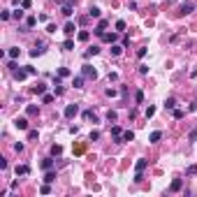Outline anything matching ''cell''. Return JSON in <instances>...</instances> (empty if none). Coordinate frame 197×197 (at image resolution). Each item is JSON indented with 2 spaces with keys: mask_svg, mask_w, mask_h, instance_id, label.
I'll list each match as a JSON object with an SVG mask.
<instances>
[{
  "mask_svg": "<svg viewBox=\"0 0 197 197\" xmlns=\"http://www.w3.org/2000/svg\"><path fill=\"white\" fill-rule=\"evenodd\" d=\"M37 21H40L37 16H28V19H26V28H28V30H30V28H35Z\"/></svg>",
  "mask_w": 197,
  "mask_h": 197,
  "instance_id": "26",
  "label": "cell"
},
{
  "mask_svg": "<svg viewBox=\"0 0 197 197\" xmlns=\"http://www.w3.org/2000/svg\"><path fill=\"white\" fill-rule=\"evenodd\" d=\"M81 74H83L86 79H93V81L98 79V70H95L93 65H88V63H86V65H81Z\"/></svg>",
  "mask_w": 197,
  "mask_h": 197,
  "instance_id": "1",
  "label": "cell"
},
{
  "mask_svg": "<svg viewBox=\"0 0 197 197\" xmlns=\"http://www.w3.org/2000/svg\"><path fill=\"white\" fill-rule=\"evenodd\" d=\"M44 51H47V44H44V42H37V44H35V49H30V58L42 56Z\"/></svg>",
  "mask_w": 197,
  "mask_h": 197,
  "instance_id": "4",
  "label": "cell"
},
{
  "mask_svg": "<svg viewBox=\"0 0 197 197\" xmlns=\"http://www.w3.org/2000/svg\"><path fill=\"white\" fill-rule=\"evenodd\" d=\"M53 88H56V95H63V93H65V88H63V83H58V86H53Z\"/></svg>",
  "mask_w": 197,
  "mask_h": 197,
  "instance_id": "48",
  "label": "cell"
},
{
  "mask_svg": "<svg viewBox=\"0 0 197 197\" xmlns=\"http://www.w3.org/2000/svg\"><path fill=\"white\" fill-rule=\"evenodd\" d=\"M77 40H79V42H88V40H91V33H88V30H79V33H77Z\"/></svg>",
  "mask_w": 197,
  "mask_h": 197,
  "instance_id": "17",
  "label": "cell"
},
{
  "mask_svg": "<svg viewBox=\"0 0 197 197\" xmlns=\"http://www.w3.org/2000/svg\"><path fill=\"white\" fill-rule=\"evenodd\" d=\"M135 100H137V104H141V102H144V93H141V91H137V93H135Z\"/></svg>",
  "mask_w": 197,
  "mask_h": 197,
  "instance_id": "43",
  "label": "cell"
},
{
  "mask_svg": "<svg viewBox=\"0 0 197 197\" xmlns=\"http://www.w3.org/2000/svg\"><path fill=\"white\" fill-rule=\"evenodd\" d=\"M188 141H190V144H195V141H197V128H192V130H190V135H188Z\"/></svg>",
  "mask_w": 197,
  "mask_h": 197,
  "instance_id": "35",
  "label": "cell"
},
{
  "mask_svg": "<svg viewBox=\"0 0 197 197\" xmlns=\"http://www.w3.org/2000/svg\"><path fill=\"white\" fill-rule=\"evenodd\" d=\"M153 114H156V107H149V109H146V118H151Z\"/></svg>",
  "mask_w": 197,
  "mask_h": 197,
  "instance_id": "49",
  "label": "cell"
},
{
  "mask_svg": "<svg viewBox=\"0 0 197 197\" xmlns=\"http://www.w3.org/2000/svg\"><path fill=\"white\" fill-rule=\"evenodd\" d=\"M33 93L35 95H44L47 93V86H44V83H37V86H33Z\"/></svg>",
  "mask_w": 197,
  "mask_h": 197,
  "instance_id": "20",
  "label": "cell"
},
{
  "mask_svg": "<svg viewBox=\"0 0 197 197\" xmlns=\"http://www.w3.org/2000/svg\"><path fill=\"white\" fill-rule=\"evenodd\" d=\"M40 167H42V169H44V172H49V169H51V167H53V158H44V160L40 162Z\"/></svg>",
  "mask_w": 197,
  "mask_h": 197,
  "instance_id": "14",
  "label": "cell"
},
{
  "mask_svg": "<svg viewBox=\"0 0 197 197\" xmlns=\"http://www.w3.org/2000/svg\"><path fill=\"white\" fill-rule=\"evenodd\" d=\"M53 181H56V172L49 169L47 174H44V183H53Z\"/></svg>",
  "mask_w": 197,
  "mask_h": 197,
  "instance_id": "23",
  "label": "cell"
},
{
  "mask_svg": "<svg viewBox=\"0 0 197 197\" xmlns=\"http://www.w3.org/2000/svg\"><path fill=\"white\" fill-rule=\"evenodd\" d=\"M102 40H104V42H109V44H114V42L118 40V35H116V33H104Z\"/></svg>",
  "mask_w": 197,
  "mask_h": 197,
  "instance_id": "15",
  "label": "cell"
},
{
  "mask_svg": "<svg viewBox=\"0 0 197 197\" xmlns=\"http://www.w3.org/2000/svg\"><path fill=\"white\" fill-rule=\"evenodd\" d=\"M195 174H197V165H190L186 169V176H195Z\"/></svg>",
  "mask_w": 197,
  "mask_h": 197,
  "instance_id": "38",
  "label": "cell"
},
{
  "mask_svg": "<svg viewBox=\"0 0 197 197\" xmlns=\"http://www.w3.org/2000/svg\"><path fill=\"white\" fill-rule=\"evenodd\" d=\"M12 77H14L16 79V81H23V79H26V77H30V74H28V70H12Z\"/></svg>",
  "mask_w": 197,
  "mask_h": 197,
  "instance_id": "7",
  "label": "cell"
},
{
  "mask_svg": "<svg viewBox=\"0 0 197 197\" xmlns=\"http://www.w3.org/2000/svg\"><path fill=\"white\" fill-rule=\"evenodd\" d=\"M135 139V132H132V130H125L123 132V141H132Z\"/></svg>",
  "mask_w": 197,
  "mask_h": 197,
  "instance_id": "31",
  "label": "cell"
},
{
  "mask_svg": "<svg viewBox=\"0 0 197 197\" xmlns=\"http://www.w3.org/2000/svg\"><path fill=\"white\" fill-rule=\"evenodd\" d=\"M88 16H91V19H100V16H102V12H100V7H91V10H88Z\"/></svg>",
  "mask_w": 197,
  "mask_h": 197,
  "instance_id": "18",
  "label": "cell"
},
{
  "mask_svg": "<svg viewBox=\"0 0 197 197\" xmlns=\"http://www.w3.org/2000/svg\"><path fill=\"white\" fill-rule=\"evenodd\" d=\"M12 19H16V21L23 19V7H21V10H14V12H12Z\"/></svg>",
  "mask_w": 197,
  "mask_h": 197,
  "instance_id": "32",
  "label": "cell"
},
{
  "mask_svg": "<svg viewBox=\"0 0 197 197\" xmlns=\"http://www.w3.org/2000/svg\"><path fill=\"white\" fill-rule=\"evenodd\" d=\"M63 49H65V51H72V49H74V42H72V37H68V40L63 42Z\"/></svg>",
  "mask_w": 197,
  "mask_h": 197,
  "instance_id": "28",
  "label": "cell"
},
{
  "mask_svg": "<svg viewBox=\"0 0 197 197\" xmlns=\"http://www.w3.org/2000/svg\"><path fill=\"white\" fill-rule=\"evenodd\" d=\"M123 44H116V42H114V44H111V56H121V53H123Z\"/></svg>",
  "mask_w": 197,
  "mask_h": 197,
  "instance_id": "16",
  "label": "cell"
},
{
  "mask_svg": "<svg viewBox=\"0 0 197 197\" xmlns=\"http://www.w3.org/2000/svg\"><path fill=\"white\" fill-rule=\"evenodd\" d=\"M149 72V65H139V74H146Z\"/></svg>",
  "mask_w": 197,
  "mask_h": 197,
  "instance_id": "53",
  "label": "cell"
},
{
  "mask_svg": "<svg viewBox=\"0 0 197 197\" xmlns=\"http://www.w3.org/2000/svg\"><path fill=\"white\" fill-rule=\"evenodd\" d=\"M21 7H23V10H30L33 2H30V0H21Z\"/></svg>",
  "mask_w": 197,
  "mask_h": 197,
  "instance_id": "47",
  "label": "cell"
},
{
  "mask_svg": "<svg viewBox=\"0 0 197 197\" xmlns=\"http://www.w3.org/2000/svg\"><path fill=\"white\" fill-rule=\"evenodd\" d=\"M16 176H26V174H30V167L28 165H16Z\"/></svg>",
  "mask_w": 197,
  "mask_h": 197,
  "instance_id": "11",
  "label": "cell"
},
{
  "mask_svg": "<svg viewBox=\"0 0 197 197\" xmlns=\"http://www.w3.org/2000/svg\"><path fill=\"white\" fill-rule=\"evenodd\" d=\"M83 79H86L83 74H81V77H74L72 79V86H74V88H83Z\"/></svg>",
  "mask_w": 197,
  "mask_h": 197,
  "instance_id": "25",
  "label": "cell"
},
{
  "mask_svg": "<svg viewBox=\"0 0 197 197\" xmlns=\"http://www.w3.org/2000/svg\"><path fill=\"white\" fill-rule=\"evenodd\" d=\"M181 188H183V181H181V179H174L172 186H169V192H179Z\"/></svg>",
  "mask_w": 197,
  "mask_h": 197,
  "instance_id": "12",
  "label": "cell"
},
{
  "mask_svg": "<svg viewBox=\"0 0 197 197\" xmlns=\"http://www.w3.org/2000/svg\"><path fill=\"white\" fill-rule=\"evenodd\" d=\"M165 109H176V100H174V98L165 100Z\"/></svg>",
  "mask_w": 197,
  "mask_h": 197,
  "instance_id": "34",
  "label": "cell"
},
{
  "mask_svg": "<svg viewBox=\"0 0 197 197\" xmlns=\"http://www.w3.org/2000/svg\"><path fill=\"white\" fill-rule=\"evenodd\" d=\"M42 102H44V104H51V102H53V95L44 93V95H42Z\"/></svg>",
  "mask_w": 197,
  "mask_h": 197,
  "instance_id": "40",
  "label": "cell"
},
{
  "mask_svg": "<svg viewBox=\"0 0 197 197\" xmlns=\"http://www.w3.org/2000/svg\"><path fill=\"white\" fill-rule=\"evenodd\" d=\"M109 81H118V74H116V72H109Z\"/></svg>",
  "mask_w": 197,
  "mask_h": 197,
  "instance_id": "52",
  "label": "cell"
},
{
  "mask_svg": "<svg viewBox=\"0 0 197 197\" xmlns=\"http://www.w3.org/2000/svg\"><path fill=\"white\" fill-rule=\"evenodd\" d=\"M114 28H116V33H123V30H125L128 26H125V21H123V19H118V21L114 23Z\"/></svg>",
  "mask_w": 197,
  "mask_h": 197,
  "instance_id": "27",
  "label": "cell"
},
{
  "mask_svg": "<svg viewBox=\"0 0 197 197\" xmlns=\"http://www.w3.org/2000/svg\"><path fill=\"white\" fill-rule=\"evenodd\" d=\"M111 137H114L116 144H123V130H121V125H111Z\"/></svg>",
  "mask_w": 197,
  "mask_h": 197,
  "instance_id": "3",
  "label": "cell"
},
{
  "mask_svg": "<svg viewBox=\"0 0 197 197\" xmlns=\"http://www.w3.org/2000/svg\"><path fill=\"white\" fill-rule=\"evenodd\" d=\"M60 12H63V16H68V19H70V16L74 14V7H72V5H63Z\"/></svg>",
  "mask_w": 197,
  "mask_h": 197,
  "instance_id": "24",
  "label": "cell"
},
{
  "mask_svg": "<svg viewBox=\"0 0 197 197\" xmlns=\"http://www.w3.org/2000/svg\"><path fill=\"white\" fill-rule=\"evenodd\" d=\"M88 139H91V141H98V139H100V132H98V130H93V132H91V137H88Z\"/></svg>",
  "mask_w": 197,
  "mask_h": 197,
  "instance_id": "45",
  "label": "cell"
},
{
  "mask_svg": "<svg viewBox=\"0 0 197 197\" xmlns=\"http://www.w3.org/2000/svg\"><path fill=\"white\" fill-rule=\"evenodd\" d=\"M146 165H149V160H146V158H139V160L135 162V174H144Z\"/></svg>",
  "mask_w": 197,
  "mask_h": 197,
  "instance_id": "5",
  "label": "cell"
},
{
  "mask_svg": "<svg viewBox=\"0 0 197 197\" xmlns=\"http://www.w3.org/2000/svg\"><path fill=\"white\" fill-rule=\"evenodd\" d=\"M0 19H2V21H10V19H12V12L2 10V12H0Z\"/></svg>",
  "mask_w": 197,
  "mask_h": 197,
  "instance_id": "39",
  "label": "cell"
},
{
  "mask_svg": "<svg viewBox=\"0 0 197 197\" xmlns=\"http://www.w3.org/2000/svg\"><path fill=\"white\" fill-rule=\"evenodd\" d=\"M14 151H16V153H21V151H23V144H21V141H19V144H14Z\"/></svg>",
  "mask_w": 197,
  "mask_h": 197,
  "instance_id": "54",
  "label": "cell"
},
{
  "mask_svg": "<svg viewBox=\"0 0 197 197\" xmlns=\"http://www.w3.org/2000/svg\"><path fill=\"white\" fill-rule=\"evenodd\" d=\"M26 70H28V74H30V77H33V74H37V68H30V65H26Z\"/></svg>",
  "mask_w": 197,
  "mask_h": 197,
  "instance_id": "51",
  "label": "cell"
},
{
  "mask_svg": "<svg viewBox=\"0 0 197 197\" xmlns=\"http://www.w3.org/2000/svg\"><path fill=\"white\" fill-rule=\"evenodd\" d=\"M28 139H30V141L37 139V130H28Z\"/></svg>",
  "mask_w": 197,
  "mask_h": 197,
  "instance_id": "44",
  "label": "cell"
},
{
  "mask_svg": "<svg viewBox=\"0 0 197 197\" xmlns=\"http://www.w3.org/2000/svg\"><path fill=\"white\" fill-rule=\"evenodd\" d=\"M116 118H118V114L109 109V111H107V121H109V123H116Z\"/></svg>",
  "mask_w": 197,
  "mask_h": 197,
  "instance_id": "30",
  "label": "cell"
},
{
  "mask_svg": "<svg viewBox=\"0 0 197 197\" xmlns=\"http://www.w3.org/2000/svg\"><path fill=\"white\" fill-rule=\"evenodd\" d=\"M58 77H60V79L70 77V70H68V68H58Z\"/></svg>",
  "mask_w": 197,
  "mask_h": 197,
  "instance_id": "37",
  "label": "cell"
},
{
  "mask_svg": "<svg viewBox=\"0 0 197 197\" xmlns=\"http://www.w3.org/2000/svg\"><path fill=\"white\" fill-rule=\"evenodd\" d=\"M160 139H162V132H160V130H156V132H151V135H149V141H151V144H158Z\"/></svg>",
  "mask_w": 197,
  "mask_h": 197,
  "instance_id": "13",
  "label": "cell"
},
{
  "mask_svg": "<svg viewBox=\"0 0 197 197\" xmlns=\"http://www.w3.org/2000/svg\"><path fill=\"white\" fill-rule=\"evenodd\" d=\"M104 93H107V98H116V95H118V91H116V88H107Z\"/></svg>",
  "mask_w": 197,
  "mask_h": 197,
  "instance_id": "42",
  "label": "cell"
},
{
  "mask_svg": "<svg viewBox=\"0 0 197 197\" xmlns=\"http://www.w3.org/2000/svg\"><path fill=\"white\" fill-rule=\"evenodd\" d=\"M56 30H58V28H56V23H49V26H47V33H49V35H53Z\"/></svg>",
  "mask_w": 197,
  "mask_h": 197,
  "instance_id": "46",
  "label": "cell"
},
{
  "mask_svg": "<svg viewBox=\"0 0 197 197\" xmlns=\"http://www.w3.org/2000/svg\"><path fill=\"white\" fill-rule=\"evenodd\" d=\"M7 56H10V58H12V60H16V58H19V56H21V49H19V47H12V49H10V51H7Z\"/></svg>",
  "mask_w": 197,
  "mask_h": 197,
  "instance_id": "19",
  "label": "cell"
},
{
  "mask_svg": "<svg viewBox=\"0 0 197 197\" xmlns=\"http://www.w3.org/2000/svg\"><path fill=\"white\" fill-rule=\"evenodd\" d=\"M26 114H28V116H37V114H40V107H35V104H28V107H26Z\"/></svg>",
  "mask_w": 197,
  "mask_h": 197,
  "instance_id": "22",
  "label": "cell"
},
{
  "mask_svg": "<svg viewBox=\"0 0 197 197\" xmlns=\"http://www.w3.org/2000/svg\"><path fill=\"white\" fill-rule=\"evenodd\" d=\"M192 10H195V5H192L190 0H188V2H183V5H181V10H179V14H181V16H186V14H190Z\"/></svg>",
  "mask_w": 197,
  "mask_h": 197,
  "instance_id": "9",
  "label": "cell"
},
{
  "mask_svg": "<svg viewBox=\"0 0 197 197\" xmlns=\"http://www.w3.org/2000/svg\"><path fill=\"white\" fill-rule=\"evenodd\" d=\"M60 153H63V146L60 144H53L51 146V156H60Z\"/></svg>",
  "mask_w": 197,
  "mask_h": 197,
  "instance_id": "33",
  "label": "cell"
},
{
  "mask_svg": "<svg viewBox=\"0 0 197 197\" xmlns=\"http://www.w3.org/2000/svg\"><path fill=\"white\" fill-rule=\"evenodd\" d=\"M40 192H42V195H49V192H51V186H49V183H44V186L40 188Z\"/></svg>",
  "mask_w": 197,
  "mask_h": 197,
  "instance_id": "41",
  "label": "cell"
},
{
  "mask_svg": "<svg viewBox=\"0 0 197 197\" xmlns=\"http://www.w3.org/2000/svg\"><path fill=\"white\" fill-rule=\"evenodd\" d=\"M63 114H65V118H74V116L79 114V104H77V102L68 104V107H65V111H63Z\"/></svg>",
  "mask_w": 197,
  "mask_h": 197,
  "instance_id": "2",
  "label": "cell"
},
{
  "mask_svg": "<svg viewBox=\"0 0 197 197\" xmlns=\"http://www.w3.org/2000/svg\"><path fill=\"white\" fill-rule=\"evenodd\" d=\"M100 53V47H91V49H86V58H91V56H98Z\"/></svg>",
  "mask_w": 197,
  "mask_h": 197,
  "instance_id": "29",
  "label": "cell"
},
{
  "mask_svg": "<svg viewBox=\"0 0 197 197\" xmlns=\"http://www.w3.org/2000/svg\"><path fill=\"white\" fill-rule=\"evenodd\" d=\"M137 56H139V58H144V56H146V47H141V49H137Z\"/></svg>",
  "mask_w": 197,
  "mask_h": 197,
  "instance_id": "50",
  "label": "cell"
},
{
  "mask_svg": "<svg viewBox=\"0 0 197 197\" xmlns=\"http://www.w3.org/2000/svg\"><path fill=\"white\" fill-rule=\"evenodd\" d=\"M83 121H93V123H98V116H95L91 109H86V111H83Z\"/></svg>",
  "mask_w": 197,
  "mask_h": 197,
  "instance_id": "21",
  "label": "cell"
},
{
  "mask_svg": "<svg viewBox=\"0 0 197 197\" xmlns=\"http://www.w3.org/2000/svg\"><path fill=\"white\" fill-rule=\"evenodd\" d=\"M172 116H174V118H183L186 111H183V109H172Z\"/></svg>",
  "mask_w": 197,
  "mask_h": 197,
  "instance_id": "36",
  "label": "cell"
},
{
  "mask_svg": "<svg viewBox=\"0 0 197 197\" xmlns=\"http://www.w3.org/2000/svg\"><path fill=\"white\" fill-rule=\"evenodd\" d=\"M107 26H109L107 21H104V19H100V21H98V26H95V30H93V33H95V35H98V37H102V35H104V28H107Z\"/></svg>",
  "mask_w": 197,
  "mask_h": 197,
  "instance_id": "8",
  "label": "cell"
},
{
  "mask_svg": "<svg viewBox=\"0 0 197 197\" xmlns=\"http://www.w3.org/2000/svg\"><path fill=\"white\" fill-rule=\"evenodd\" d=\"M14 128H16V130H28V118L16 116V118H14Z\"/></svg>",
  "mask_w": 197,
  "mask_h": 197,
  "instance_id": "6",
  "label": "cell"
},
{
  "mask_svg": "<svg viewBox=\"0 0 197 197\" xmlns=\"http://www.w3.org/2000/svg\"><path fill=\"white\" fill-rule=\"evenodd\" d=\"M74 30H77V23H72V21H68V23H65V28H63V33H65L68 37H72Z\"/></svg>",
  "mask_w": 197,
  "mask_h": 197,
  "instance_id": "10",
  "label": "cell"
}]
</instances>
